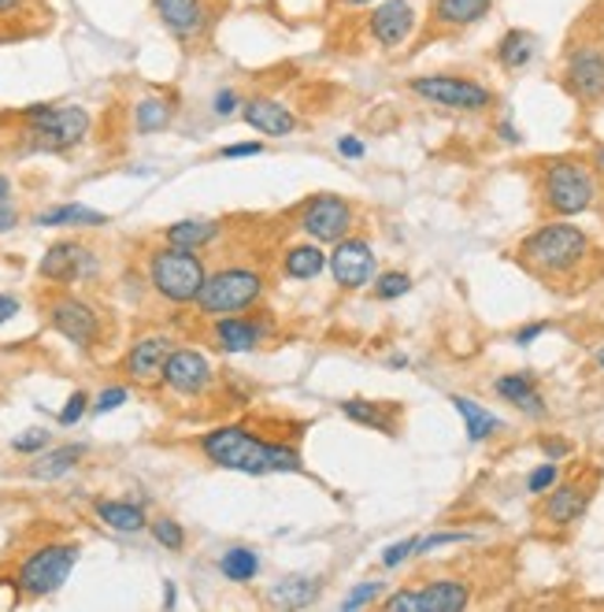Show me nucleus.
Listing matches in <instances>:
<instances>
[{
    "mask_svg": "<svg viewBox=\"0 0 604 612\" xmlns=\"http://www.w3.org/2000/svg\"><path fill=\"white\" fill-rule=\"evenodd\" d=\"M204 457L215 468H230L245 475H271V472H301V453L293 445L260 442L245 427H219L201 438Z\"/></svg>",
    "mask_w": 604,
    "mask_h": 612,
    "instance_id": "f257e3e1",
    "label": "nucleus"
},
{
    "mask_svg": "<svg viewBox=\"0 0 604 612\" xmlns=\"http://www.w3.org/2000/svg\"><path fill=\"white\" fill-rule=\"evenodd\" d=\"M590 253V238L582 234L575 223H546L538 227L530 238H524L519 245V264L530 268L541 279H564L586 260Z\"/></svg>",
    "mask_w": 604,
    "mask_h": 612,
    "instance_id": "f03ea898",
    "label": "nucleus"
},
{
    "mask_svg": "<svg viewBox=\"0 0 604 612\" xmlns=\"http://www.w3.org/2000/svg\"><path fill=\"white\" fill-rule=\"evenodd\" d=\"M204 279H208V275H204V260L193 249H179V245H168V249H157L149 257V282H152V290H157L160 298L171 301V304L197 301Z\"/></svg>",
    "mask_w": 604,
    "mask_h": 612,
    "instance_id": "7ed1b4c3",
    "label": "nucleus"
},
{
    "mask_svg": "<svg viewBox=\"0 0 604 612\" xmlns=\"http://www.w3.org/2000/svg\"><path fill=\"white\" fill-rule=\"evenodd\" d=\"M541 197H546V208H552L557 216H579L597 197V182H593V171L582 160L560 157L549 160L546 171H541Z\"/></svg>",
    "mask_w": 604,
    "mask_h": 612,
    "instance_id": "20e7f679",
    "label": "nucleus"
},
{
    "mask_svg": "<svg viewBox=\"0 0 604 612\" xmlns=\"http://www.w3.org/2000/svg\"><path fill=\"white\" fill-rule=\"evenodd\" d=\"M26 122H30L26 141L37 152H67L89 135V111L78 105H64V108L34 105L26 108Z\"/></svg>",
    "mask_w": 604,
    "mask_h": 612,
    "instance_id": "39448f33",
    "label": "nucleus"
},
{
    "mask_svg": "<svg viewBox=\"0 0 604 612\" xmlns=\"http://www.w3.org/2000/svg\"><path fill=\"white\" fill-rule=\"evenodd\" d=\"M263 298V279L249 268H223L204 279L197 309L204 315H234Z\"/></svg>",
    "mask_w": 604,
    "mask_h": 612,
    "instance_id": "423d86ee",
    "label": "nucleus"
},
{
    "mask_svg": "<svg viewBox=\"0 0 604 612\" xmlns=\"http://www.w3.org/2000/svg\"><path fill=\"white\" fill-rule=\"evenodd\" d=\"M408 89L419 100H427V105L449 111H486L494 105V89L467 75H419L408 82Z\"/></svg>",
    "mask_w": 604,
    "mask_h": 612,
    "instance_id": "0eeeda50",
    "label": "nucleus"
},
{
    "mask_svg": "<svg viewBox=\"0 0 604 612\" xmlns=\"http://www.w3.org/2000/svg\"><path fill=\"white\" fill-rule=\"evenodd\" d=\"M78 565V546L75 543H53L41 546L37 554H30L19 568V590L30 598L56 594L67 583V576Z\"/></svg>",
    "mask_w": 604,
    "mask_h": 612,
    "instance_id": "6e6552de",
    "label": "nucleus"
},
{
    "mask_svg": "<svg viewBox=\"0 0 604 612\" xmlns=\"http://www.w3.org/2000/svg\"><path fill=\"white\" fill-rule=\"evenodd\" d=\"M301 230L320 245H337L342 238H349V230H353L349 201L337 197V193H320V197H312L301 212Z\"/></svg>",
    "mask_w": 604,
    "mask_h": 612,
    "instance_id": "1a4fd4ad",
    "label": "nucleus"
},
{
    "mask_svg": "<svg viewBox=\"0 0 604 612\" xmlns=\"http://www.w3.org/2000/svg\"><path fill=\"white\" fill-rule=\"evenodd\" d=\"M564 86L568 94L582 100V105H597L604 100V49L579 45L568 53L564 64Z\"/></svg>",
    "mask_w": 604,
    "mask_h": 612,
    "instance_id": "9d476101",
    "label": "nucleus"
},
{
    "mask_svg": "<svg viewBox=\"0 0 604 612\" xmlns=\"http://www.w3.org/2000/svg\"><path fill=\"white\" fill-rule=\"evenodd\" d=\"M48 323H53L56 334H64L71 345H78V350H86V353L94 350L100 339L97 312L78 298H56L48 304Z\"/></svg>",
    "mask_w": 604,
    "mask_h": 612,
    "instance_id": "9b49d317",
    "label": "nucleus"
},
{
    "mask_svg": "<svg viewBox=\"0 0 604 612\" xmlns=\"http://www.w3.org/2000/svg\"><path fill=\"white\" fill-rule=\"evenodd\" d=\"M97 271V257L82 241H56L45 249V257L37 264V275L48 282L71 286L78 279H89Z\"/></svg>",
    "mask_w": 604,
    "mask_h": 612,
    "instance_id": "f8f14e48",
    "label": "nucleus"
},
{
    "mask_svg": "<svg viewBox=\"0 0 604 612\" xmlns=\"http://www.w3.org/2000/svg\"><path fill=\"white\" fill-rule=\"evenodd\" d=\"M416 23H419V15L408 0H382V4H375V12L367 15V34H371L382 49H397L416 34Z\"/></svg>",
    "mask_w": 604,
    "mask_h": 612,
    "instance_id": "ddd939ff",
    "label": "nucleus"
},
{
    "mask_svg": "<svg viewBox=\"0 0 604 612\" xmlns=\"http://www.w3.org/2000/svg\"><path fill=\"white\" fill-rule=\"evenodd\" d=\"M163 386L182 397H201L212 386V367L197 350H175L163 364Z\"/></svg>",
    "mask_w": 604,
    "mask_h": 612,
    "instance_id": "4468645a",
    "label": "nucleus"
},
{
    "mask_svg": "<svg viewBox=\"0 0 604 612\" xmlns=\"http://www.w3.org/2000/svg\"><path fill=\"white\" fill-rule=\"evenodd\" d=\"M171 353H175V345L163 339V334H149V339L130 345L127 361H122V372L141 386H157L163 383V364H168Z\"/></svg>",
    "mask_w": 604,
    "mask_h": 612,
    "instance_id": "2eb2a0df",
    "label": "nucleus"
},
{
    "mask_svg": "<svg viewBox=\"0 0 604 612\" xmlns=\"http://www.w3.org/2000/svg\"><path fill=\"white\" fill-rule=\"evenodd\" d=\"M331 271H334L337 286H345V290H360V286L371 279V271H375L371 245L360 241V238H342L334 245Z\"/></svg>",
    "mask_w": 604,
    "mask_h": 612,
    "instance_id": "dca6fc26",
    "label": "nucleus"
},
{
    "mask_svg": "<svg viewBox=\"0 0 604 612\" xmlns=\"http://www.w3.org/2000/svg\"><path fill=\"white\" fill-rule=\"evenodd\" d=\"M152 8H157L160 23L182 41L201 37L212 23L208 0H152Z\"/></svg>",
    "mask_w": 604,
    "mask_h": 612,
    "instance_id": "f3484780",
    "label": "nucleus"
},
{
    "mask_svg": "<svg viewBox=\"0 0 604 612\" xmlns=\"http://www.w3.org/2000/svg\"><path fill=\"white\" fill-rule=\"evenodd\" d=\"M241 119L249 122L256 135H263V138H285V135H293V127H296L293 111L285 108L282 100H274V97H252V100H245V105H241Z\"/></svg>",
    "mask_w": 604,
    "mask_h": 612,
    "instance_id": "a211bd4d",
    "label": "nucleus"
},
{
    "mask_svg": "<svg viewBox=\"0 0 604 612\" xmlns=\"http://www.w3.org/2000/svg\"><path fill=\"white\" fill-rule=\"evenodd\" d=\"M471 590L460 579H438L416 590V612H460L467 609Z\"/></svg>",
    "mask_w": 604,
    "mask_h": 612,
    "instance_id": "6ab92c4d",
    "label": "nucleus"
},
{
    "mask_svg": "<svg viewBox=\"0 0 604 612\" xmlns=\"http://www.w3.org/2000/svg\"><path fill=\"white\" fill-rule=\"evenodd\" d=\"M212 339L223 353H252L263 342V326L241 315H227V320H215Z\"/></svg>",
    "mask_w": 604,
    "mask_h": 612,
    "instance_id": "aec40b11",
    "label": "nucleus"
},
{
    "mask_svg": "<svg viewBox=\"0 0 604 612\" xmlns=\"http://www.w3.org/2000/svg\"><path fill=\"white\" fill-rule=\"evenodd\" d=\"M586 508H590V490L582 483H564L546 497V519L549 524H557V527L575 524V519H582Z\"/></svg>",
    "mask_w": 604,
    "mask_h": 612,
    "instance_id": "412c9836",
    "label": "nucleus"
},
{
    "mask_svg": "<svg viewBox=\"0 0 604 612\" xmlns=\"http://www.w3.org/2000/svg\"><path fill=\"white\" fill-rule=\"evenodd\" d=\"M86 457V445H60V449H41L37 461L26 468L30 479H37V483H56V479H64L71 468H78V461Z\"/></svg>",
    "mask_w": 604,
    "mask_h": 612,
    "instance_id": "4be33fe9",
    "label": "nucleus"
},
{
    "mask_svg": "<svg viewBox=\"0 0 604 612\" xmlns=\"http://www.w3.org/2000/svg\"><path fill=\"white\" fill-rule=\"evenodd\" d=\"M494 390L505 397L508 405H516L527 416H546V397L538 394L535 375H500Z\"/></svg>",
    "mask_w": 604,
    "mask_h": 612,
    "instance_id": "5701e85b",
    "label": "nucleus"
},
{
    "mask_svg": "<svg viewBox=\"0 0 604 612\" xmlns=\"http://www.w3.org/2000/svg\"><path fill=\"white\" fill-rule=\"evenodd\" d=\"M494 12V0H434V23L438 26H475Z\"/></svg>",
    "mask_w": 604,
    "mask_h": 612,
    "instance_id": "b1692460",
    "label": "nucleus"
},
{
    "mask_svg": "<svg viewBox=\"0 0 604 612\" xmlns=\"http://www.w3.org/2000/svg\"><path fill=\"white\" fill-rule=\"evenodd\" d=\"M535 53H538V37L530 34V30L511 26V30H505V37L497 41V64L505 71L530 67L535 64Z\"/></svg>",
    "mask_w": 604,
    "mask_h": 612,
    "instance_id": "393cba45",
    "label": "nucleus"
},
{
    "mask_svg": "<svg viewBox=\"0 0 604 612\" xmlns=\"http://www.w3.org/2000/svg\"><path fill=\"white\" fill-rule=\"evenodd\" d=\"M219 230L223 227L215 219H179L163 230V238H168V245H179V249L201 253L204 245H212L215 238H219Z\"/></svg>",
    "mask_w": 604,
    "mask_h": 612,
    "instance_id": "a878e982",
    "label": "nucleus"
},
{
    "mask_svg": "<svg viewBox=\"0 0 604 612\" xmlns=\"http://www.w3.org/2000/svg\"><path fill=\"white\" fill-rule=\"evenodd\" d=\"M320 598V579L315 576H285L271 590V605L279 609H309Z\"/></svg>",
    "mask_w": 604,
    "mask_h": 612,
    "instance_id": "bb28decb",
    "label": "nucleus"
},
{
    "mask_svg": "<svg viewBox=\"0 0 604 612\" xmlns=\"http://www.w3.org/2000/svg\"><path fill=\"white\" fill-rule=\"evenodd\" d=\"M108 216L97 208H86V204H60V208H48L34 216V227H105Z\"/></svg>",
    "mask_w": 604,
    "mask_h": 612,
    "instance_id": "cd10ccee",
    "label": "nucleus"
},
{
    "mask_svg": "<svg viewBox=\"0 0 604 612\" xmlns=\"http://www.w3.org/2000/svg\"><path fill=\"white\" fill-rule=\"evenodd\" d=\"M94 513L105 519L111 530H122V535H138V530L149 527L145 508L134 502H94Z\"/></svg>",
    "mask_w": 604,
    "mask_h": 612,
    "instance_id": "c85d7f7f",
    "label": "nucleus"
},
{
    "mask_svg": "<svg viewBox=\"0 0 604 612\" xmlns=\"http://www.w3.org/2000/svg\"><path fill=\"white\" fill-rule=\"evenodd\" d=\"M342 412L349 416L353 423L375 427V431H382V434L397 431L393 420H390V416L397 412L393 405H378V401H364V397H349V401H342Z\"/></svg>",
    "mask_w": 604,
    "mask_h": 612,
    "instance_id": "c756f323",
    "label": "nucleus"
},
{
    "mask_svg": "<svg viewBox=\"0 0 604 612\" xmlns=\"http://www.w3.org/2000/svg\"><path fill=\"white\" fill-rule=\"evenodd\" d=\"M326 264L331 260L323 257L320 241H312V245H293V249L285 253V260H282V271L290 275V279L309 282V279H315V275H323Z\"/></svg>",
    "mask_w": 604,
    "mask_h": 612,
    "instance_id": "7c9ffc66",
    "label": "nucleus"
},
{
    "mask_svg": "<svg viewBox=\"0 0 604 612\" xmlns=\"http://www.w3.org/2000/svg\"><path fill=\"white\" fill-rule=\"evenodd\" d=\"M453 408L460 416H464V427H467V438L471 442H486L489 434H497L500 431V420L489 408H483L478 401H471V397H453Z\"/></svg>",
    "mask_w": 604,
    "mask_h": 612,
    "instance_id": "2f4dec72",
    "label": "nucleus"
},
{
    "mask_svg": "<svg viewBox=\"0 0 604 612\" xmlns=\"http://www.w3.org/2000/svg\"><path fill=\"white\" fill-rule=\"evenodd\" d=\"M219 571L230 583H249V579H256V571H260V554L249 546H234L219 557Z\"/></svg>",
    "mask_w": 604,
    "mask_h": 612,
    "instance_id": "473e14b6",
    "label": "nucleus"
},
{
    "mask_svg": "<svg viewBox=\"0 0 604 612\" xmlns=\"http://www.w3.org/2000/svg\"><path fill=\"white\" fill-rule=\"evenodd\" d=\"M134 127L141 130V135H157V130H168L171 127V105L160 97H149L141 100V105L134 108Z\"/></svg>",
    "mask_w": 604,
    "mask_h": 612,
    "instance_id": "72a5a7b5",
    "label": "nucleus"
},
{
    "mask_svg": "<svg viewBox=\"0 0 604 612\" xmlns=\"http://www.w3.org/2000/svg\"><path fill=\"white\" fill-rule=\"evenodd\" d=\"M408 290H412V279H408L405 271H386V275H378L375 279V298L378 301H397V298H405Z\"/></svg>",
    "mask_w": 604,
    "mask_h": 612,
    "instance_id": "f704fd0d",
    "label": "nucleus"
},
{
    "mask_svg": "<svg viewBox=\"0 0 604 612\" xmlns=\"http://www.w3.org/2000/svg\"><path fill=\"white\" fill-rule=\"evenodd\" d=\"M152 538H157L163 549H182V546H186V530H182L175 519H168V516L152 524Z\"/></svg>",
    "mask_w": 604,
    "mask_h": 612,
    "instance_id": "c9c22d12",
    "label": "nucleus"
},
{
    "mask_svg": "<svg viewBox=\"0 0 604 612\" xmlns=\"http://www.w3.org/2000/svg\"><path fill=\"white\" fill-rule=\"evenodd\" d=\"M382 594V583L378 579H367V583H356V590L349 598H342V612H356V609H364V605H371V601Z\"/></svg>",
    "mask_w": 604,
    "mask_h": 612,
    "instance_id": "e433bc0d",
    "label": "nucleus"
},
{
    "mask_svg": "<svg viewBox=\"0 0 604 612\" xmlns=\"http://www.w3.org/2000/svg\"><path fill=\"white\" fill-rule=\"evenodd\" d=\"M12 449L15 453H41V449H48V431L45 427H30V431L12 438Z\"/></svg>",
    "mask_w": 604,
    "mask_h": 612,
    "instance_id": "4c0bfd02",
    "label": "nucleus"
},
{
    "mask_svg": "<svg viewBox=\"0 0 604 612\" xmlns=\"http://www.w3.org/2000/svg\"><path fill=\"white\" fill-rule=\"evenodd\" d=\"M419 554V538H405V543H393L390 549H382V568H401L408 557Z\"/></svg>",
    "mask_w": 604,
    "mask_h": 612,
    "instance_id": "58836bf2",
    "label": "nucleus"
},
{
    "mask_svg": "<svg viewBox=\"0 0 604 612\" xmlns=\"http://www.w3.org/2000/svg\"><path fill=\"white\" fill-rule=\"evenodd\" d=\"M557 475H560L557 461L538 464L535 472H530V479H527V490H530V494H546V490H552V483H557Z\"/></svg>",
    "mask_w": 604,
    "mask_h": 612,
    "instance_id": "ea45409f",
    "label": "nucleus"
},
{
    "mask_svg": "<svg viewBox=\"0 0 604 612\" xmlns=\"http://www.w3.org/2000/svg\"><path fill=\"white\" fill-rule=\"evenodd\" d=\"M86 408H89V397L82 394V390H75V394L67 397V405L60 408V416H56V420L64 423V427H75V423L82 420V416H86Z\"/></svg>",
    "mask_w": 604,
    "mask_h": 612,
    "instance_id": "a19ab883",
    "label": "nucleus"
},
{
    "mask_svg": "<svg viewBox=\"0 0 604 612\" xmlns=\"http://www.w3.org/2000/svg\"><path fill=\"white\" fill-rule=\"evenodd\" d=\"M212 111L219 119H227V116H234V111H241L238 94H234V89H219V94H215V100H212Z\"/></svg>",
    "mask_w": 604,
    "mask_h": 612,
    "instance_id": "79ce46f5",
    "label": "nucleus"
},
{
    "mask_svg": "<svg viewBox=\"0 0 604 612\" xmlns=\"http://www.w3.org/2000/svg\"><path fill=\"white\" fill-rule=\"evenodd\" d=\"M122 401H127V390H122V386H108V390L94 401V412L105 416V412H111V408H119Z\"/></svg>",
    "mask_w": 604,
    "mask_h": 612,
    "instance_id": "37998d69",
    "label": "nucleus"
},
{
    "mask_svg": "<svg viewBox=\"0 0 604 612\" xmlns=\"http://www.w3.org/2000/svg\"><path fill=\"white\" fill-rule=\"evenodd\" d=\"M263 152V141H241V146H227L219 149L223 160H241V157H260Z\"/></svg>",
    "mask_w": 604,
    "mask_h": 612,
    "instance_id": "c03bdc74",
    "label": "nucleus"
},
{
    "mask_svg": "<svg viewBox=\"0 0 604 612\" xmlns=\"http://www.w3.org/2000/svg\"><path fill=\"white\" fill-rule=\"evenodd\" d=\"M337 152H342L345 160H360L367 149H364V141L356 135H345V138H337Z\"/></svg>",
    "mask_w": 604,
    "mask_h": 612,
    "instance_id": "a18cd8bd",
    "label": "nucleus"
},
{
    "mask_svg": "<svg viewBox=\"0 0 604 612\" xmlns=\"http://www.w3.org/2000/svg\"><path fill=\"white\" fill-rule=\"evenodd\" d=\"M15 223H19V212L12 208V201H0V234H8V230H15Z\"/></svg>",
    "mask_w": 604,
    "mask_h": 612,
    "instance_id": "49530a36",
    "label": "nucleus"
},
{
    "mask_svg": "<svg viewBox=\"0 0 604 612\" xmlns=\"http://www.w3.org/2000/svg\"><path fill=\"white\" fill-rule=\"evenodd\" d=\"M15 315H19V301L12 298V293H0V323L15 320Z\"/></svg>",
    "mask_w": 604,
    "mask_h": 612,
    "instance_id": "de8ad7c7",
    "label": "nucleus"
},
{
    "mask_svg": "<svg viewBox=\"0 0 604 612\" xmlns=\"http://www.w3.org/2000/svg\"><path fill=\"white\" fill-rule=\"evenodd\" d=\"M541 449H546L552 461H560V457L571 453V445H568V442H557V438H546V442H541Z\"/></svg>",
    "mask_w": 604,
    "mask_h": 612,
    "instance_id": "09e8293b",
    "label": "nucleus"
},
{
    "mask_svg": "<svg viewBox=\"0 0 604 612\" xmlns=\"http://www.w3.org/2000/svg\"><path fill=\"white\" fill-rule=\"evenodd\" d=\"M538 334H546V323H535V326H524V331L516 334V345H530L538 339Z\"/></svg>",
    "mask_w": 604,
    "mask_h": 612,
    "instance_id": "8fccbe9b",
    "label": "nucleus"
},
{
    "mask_svg": "<svg viewBox=\"0 0 604 612\" xmlns=\"http://www.w3.org/2000/svg\"><path fill=\"white\" fill-rule=\"evenodd\" d=\"M497 135L505 138L508 146H519V135H516V130H511V122H500V127H497Z\"/></svg>",
    "mask_w": 604,
    "mask_h": 612,
    "instance_id": "3c124183",
    "label": "nucleus"
},
{
    "mask_svg": "<svg viewBox=\"0 0 604 612\" xmlns=\"http://www.w3.org/2000/svg\"><path fill=\"white\" fill-rule=\"evenodd\" d=\"M23 4H26V0H0V15H12V12H19Z\"/></svg>",
    "mask_w": 604,
    "mask_h": 612,
    "instance_id": "603ef678",
    "label": "nucleus"
},
{
    "mask_svg": "<svg viewBox=\"0 0 604 612\" xmlns=\"http://www.w3.org/2000/svg\"><path fill=\"white\" fill-rule=\"evenodd\" d=\"M337 4H345V8H367V4H375V0H337Z\"/></svg>",
    "mask_w": 604,
    "mask_h": 612,
    "instance_id": "864d4df0",
    "label": "nucleus"
},
{
    "mask_svg": "<svg viewBox=\"0 0 604 612\" xmlns=\"http://www.w3.org/2000/svg\"><path fill=\"white\" fill-rule=\"evenodd\" d=\"M163 605H175V583H168V594H163Z\"/></svg>",
    "mask_w": 604,
    "mask_h": 612,
    "instance_id": "5fc2aeb1",
    "label": "nucleus"
},
{
    "mask_svg": "<svg viewBox=\"0 0 604 612\" xmlns=\"http://www.w3.org/2000/svg\"><path fill=\"white\" fill-rule=\"evenodd\" d=\"M8 193H12V186H8V179H4V175H0V201H4V197H8Z\"/></svg>",
    "mask_w": 604,
    "mask_h": 612,
    "instance_id": "6e6d98bb",
    "label": "nucleus"
},
{
    "mask_svg": "<svg viewBox=\"0 0 604 612\" xmlns=\"http://www.w3.org/2000/svg\"><path fill=\"white\" fill-rule=\"evenodd\" d=\"M597 364L604 367V345H601V350H597Z\"/></svg>",
    "mask_w": 604,
    "mask_h": 612,
    "instance_id": "4d7b16f0",
    "label": "nucleus"
},
{
    "mask_svg": "<svg viewBox=\"0 0 604 612\" xmlns=\"http://www.w3.org/2000/svg\"><path fill=\"white\" fill-rule=\"evenodd\" d=\"M597 160H601V168H604V149H601V157H597Z\"/></svg>",
    "mask_w": 604,
    "mask_h": 612,
    "instance_id": "13d9d810",
    "label": "nucleus"
}]
</instances>
